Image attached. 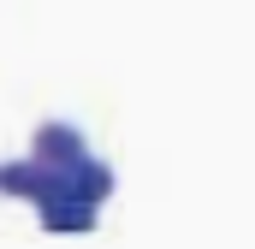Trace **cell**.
<instances>
[{
  "mask_svg": "<svg viewBox=\"0 0 255 249\" xmlns=\"http://www.w3.org/2000/svg\"><path fill=\"white\" fill-rule=\"evenodd\" d=\"M30 154L48 160V166H77V160H89V136L71 119H42L36 136H30Z\"/></svg>",
  "mask_w": 255,
  "mask_h": 249,
  "instance_id": "2",
  "label": "cell"
},
{
  "mask_svg": "<svg viewBox=\"0 0 255 249\" xmlns=\"http://www.w3.org/2000/svg\"><path fill=\"white\" fill-rule=\"evenodd\" d=\"M36 220H42V232L83 238V232H95V226H101V208H95V202H83V196H54V202H42V208H36Z\"/></svg>",
  "mask_w": 255,
  "mask_h": 249,
  "instance_id": "3",
  "label": "cell"
},
{
  "mask_svg": "<svg viewBox=\"0 0 255 249\" xmlns=\"http://www.w3.org/2000/svg\"><path fill=\"white\" fill-rule=\"evenodd\" d=\"M0 196L42 208L54 196H77V184H71V166H48L36 154H18V160H0Z\"/></svg>",
  "mask_w": 255,
  "mask_h": 249,
  "instance_id": "1",
  "label": "cell"
}]
</instances>
